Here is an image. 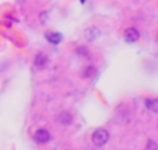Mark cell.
<instances>
[{
  "mask_svg": "<svg viewBox=\"0 0 158 150\" xmlns=\"http://www.w3.org/2000/svg\"><path fill=\"white\" fill-rule=\"evenodd\" d=\"M91 140H93V143L98 147L105 146V144L108 143V140H109V133H108L106 129L99 128V129L94 131L93 136H91Z\"/></svg>",
  "mask_w": 158,
  "mask_h": 150,
  "instance_id": "obj_1",
  "label": "cell"
},
{
  "mask_svg": "<svg viewBox=\"0 0 158 150\" xmlns=\"http://www.w3.org/2000/svg\"><path fill=\"white\" fill-rule=\"evenodd\" d=\"M52 139L51 133H49L48 129H45V128H41L38 129L35 133H34V140L39 144H44V143H48L49 140Z\"/></svg>",
  "mask_w": 158,
  "mask_h": 150,
  "instance_id": "obj_2",
  "label": "cell"
},
{
  "mask_svg": "<svg viewBox=\"0 0 158 150\" xmlns=\"http://www.w3.org/2000/svg\"><path fill=\"white\" fill-rule=\"evenodd\" d=\"M123 36H125V41L129 42V44H133V42H137L139 38H140V32H139L136 28L130 27L127 28V30H125V34H123Z\"/></svg>",
  "mask_w": 158,
  "mask_h": 150,
  "instance_id": "obj_3",
  "label": "cell"
},
{
  "mask_svg": "<svg viewBox=\"0 0 158 150\" xmlns=\"http://www.w3.org/2000/svg\"><path fill=\"white\" fill-rule=\"evenodd\" d=\"M48 56L45 54H42V52H39V54H36L35 56V60H34V65H35L36 69H45V67L48 66Z\"/></svg>",
  "mask_w": 158,
  "mask_h": 150,
  "instance_id": "obj_4",
  "label": "cell"
},
{
  "mask_svg": "<svg viewBox=\"0 0 158 150\" xmlns=\"http://www.w3.org/2000/svg\"><path fill=\"white\" fill-rule=\"evenodd\" d=\"M45 38L46 41L53 44V45H57L60 41H62L63 35L60 32H55V31H48V32H45Z\"/></svg>",
  "mask_w": 158,
  "mask_h": 150,
  "instance_id": "obj_5",
  "label": "cell"
},
{
  "mask_svg": "<svg viewBox=\"0 0 158 150\" xmlns=\"http://www.w3.org/2000/svg\"><path fill=\"white\" fill-rule=\"evenodd\" d=\"M57 122H59L60 125H63V126H67V125H70V123L73 122V117L70 115V112L62 111L59 115H57Z\"/></svg>",
  "mask_w": 158,
  "mask_h": 150,
  "instance_id": "obj_6",
  "label": "cell"
},
{
  "mask_svg": "<svg viewBox=\"0 0 158 150\" xmlns=\"http://www.w3.org/2000/svg\"><path fill=\"white\" fill-rule=\"evenodd\" d=\"M84 35H85L87 41H95V39L99 36V30L98 28H95V27L87 28L85 32H84Z\"/></svg>",
  "mask_w": 158,
  "mask_h": 150,
  "instance_id": "obj_7",
  "label": "cell"
},
{
  "mask_svg": "<svg viewBox=\"0 0 158 150\" xmlns=\"http://www.w3.org/2000/svg\"><path fill=\"white\" fill-rule=\"evenodd\" d=\"M146 107L154 114H158V98H148L146 100Z\"/></svg>",
  "mask_w": 158,
  "mask_h": 150,
  "instance_id": "obj_8",
  "label": "cell"
},
{
  "mask_svg": "<svg viewBox=\"0 0 158 150\" xmlns=\"http://www.w3.org/2000/svg\"><path fill=\"white\" fill-rule=\"evenodd\" d=\"M94 73H95V69L93 66H87L83 72V77H91V76H94Z\"/></svg>",
  "mask_w": 158,
  "mask_h": 150,
  "instance_id": "obj_9",
  "label": "cell"
},
{
  "mask_svg": "<svg viewBox=\"0 0 158 150\" xmlns=\"http://www.w3.org/2000/svg\"><path fill=\"white\" fill-rule=\"evenodd\" d=\"M78 54H81V55H84V56H87L88 55V51H87V48H84V46H81V48H78Z\"/></svg>",
  "mask_w": 158,
  "mask_h": 150,
  "instance_id": "obj_10",
  "label": "cell"
},
{
  "mask_svg": "<svg viewBox=\"0 0 158 150\" xmlns=\"http://www.w3.org/2000/svg\"><path fill=\"white\" fill-rule=\"evenodd\" d=\"M147 149H157V144H155L152 140H150L148 144H147Z\"/></svg>",
  "mask_w": 158,
  "mask_h": 150,
  "instance_id": "obj_11",
  "label": "cell"
},
{
  "mask_svg": "<svg viewBox=\"0 0 158 150\" xmlns=\"http://www.w3.org/2000/svg\"><path fill=\"white\" fill-rule=\"evenodd\" d=\"M84 2H85V0H81V3H84Z\"/></svg>",
  "mask_w": 158,
  "mask_h": 150,
  "instance_id": "obj_12",
  "label": "cell"
},
{
  "mask_svg": "<svg viewBox=\"0 0 158 150\" xmlns=\"http://www.w3.org/2000/svg\"><path fill=\"white\" fill-rule=\"evenodd\" d=\"M157 38H158V36H157Z\"/></svg>",
  "mask_w": 158,
  "mask_h": 150,
  "instance_id": "obj_13",
  "label": "cell"
}]
</instances>
